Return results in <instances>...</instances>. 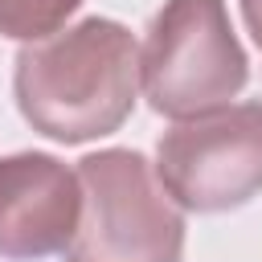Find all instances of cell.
Returning <instances> with one entry per match:
<instances>
[{
  "label": "cell",
  "instance_id": "cell-7",
  "mask_svg": "<svg viewBox=\"0 0 262 262\" xmlns=\"http://www.w3.org/2000/svg\"><path fill=\"white\" fill-rule=\"evenodd\" d=\"M242 16H246L250 37H254L258 49H262V0H242Z\"/></svg>",
  "mask_w": 262,
  "mask_h": 262
},
{
  "label": "cell",
  "instance_id": "cell-1",
  "mask_svg": "<svg viewBox=\"0 0 262 262\" xmlns=\"http://www.w3.org/2000/svg\"><path fill=\"white\" fill-rule=\"evenodd\" d=\"M16 106L33 131L57 143H86L123 127L139 94V45L106 16H86L66 33L16 53Z\"/></svg>",
  "mask_w": 262,
  "mask_h": 262
},
{
  "label": "cell",
  "instance_id": "cell-4",
  "mask_svg": "<svg viewBox=\"0 0 262 262\" xmlns=\"http://www.w3.org/2000/svg\"><path fill=\"white\" fill-rule=\"evenodd\" d=\"M164 192L192 213H225L262 192V102H229L168 127L156 143Z\"/></svg>",
  "mask_w": 262,
  "mask_h": 262
},
{
  "label": "cell",
  "instance_id": "cell-6",
  "mask_svg": "<svg viewBox=\"0 0 262 262\" xmlns=\"http://www.w3.org/2000/svg\"><path fill=\"white\" fill-rule=\"evenodd\" d=\"M82 0H0V37L12 41H45L61 33V25L78 12Z\"/></svg>",
  "mask_w": 262,
  "mask_h": 262
},
{
  "label": "cell",
  "instance_id": "cell-5",
  "mask_svg": "<svg viewBox=\"0 0 262 262\" xmlns=\"http://www.w3.org/2000/svg\"><path fill=\"white\" fill-rule=\"evenodd\" d=\"M82 221V180L57 156L16 151L0 160V258L33 262L66 254Z\"/></svg>",
  "mask_w": 262,
  "mask_h": 262
},
{
  "label": "cell",
  "instance_id": "cell-3",
  "mask_svg": "<svg viewBox=\"0 0 262 262\" xmlns=\"http://www.w3.org/2000/svg\"><path fill=\"white\" fill-rule=\"evenodd\" d=\"M246 78L250 61L225 0H164L139 49V86L151 111L180 123L229 106Z\"/></svg>",
  "mask_w": 262,
  "mask_h": 262
},
{
  "label": "cell",
  "instance_id": "cell-2",
  "mask_svg": "<svg viewBox=\"0 0 262 262\" xmlns=\"http://www.w3.org/2000/svg\"><path fill=\"white\" fill-rule=\"evenodd\" d=\"M82 221L66 262H180L184 217L151 164L131 147H106L78 164Z\"/></svg>",
  "mask_w": 262,
  "mask_h": 262
}]
</instances>
